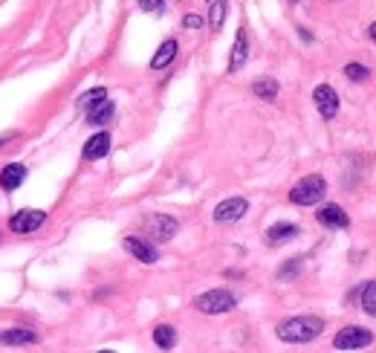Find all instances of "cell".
I'll use <instances>...</instances> for the list:
<instances>
[{
	"label": "cell",
	"instance_id": "6da1fadb",
	"mask_svg": "<svg viewBox=\"0 0 376 353\" xmlns=\"http://www.w3.org/2000/svg\"><path fill=\"white\" fill-rule=\"evenodd\" d=\"M322 330H324V322L319 316H290L275 328L278 339L287 345H307L312 339H319Z\"/></svg>",
	"mask_w": 376,
	"mask_h": 353
},
{
	"label": "cell",
	"instance_id": "7a4b0ae2",
	"mask_svg": "<svg viewBox=\"0 0 376 353\" xmlns=\"http://www.w3.org/2000/svg\"><path fill=\"white\" fill-rule=\"evenodd\" d=\"M324 195H327V180L319 177V174H307V177H301L293 185L290 203H295V206H316Z\"/></svg>",
	"mask_w": 376,
	"mask_h": 353
},
{
	"label": "cell",
	"instance_id": "3957f363",
	"mask_svg": "<svg viewBox=\"0 0 376 353\" xmlns=\"http://www.w3.org/2000/svg\"><path fill=\"white\" fill-rule=\"evenodd\" d=\"M235 307H237V299L229 290H208L194 299V310L203 316H223V313H232Z\"/></svg>",
	"mask_w": 376,
	"mask_h": 353
},
{
	"label": "cell",
	"instance_id": "277c9868",
	"mask_svg": "<svg viewBox=\"0 0 376 353\" xmlns=\"http://www.w3.org/2000/svg\"><path fill=\"white\" fill-rule=\"evenodd\" d=\"M44 220H47V212L41 209H20L9 217V232L15 235H33L35 229L44 226Z\"/></svg>",
	"mask_w": 376,
	"mask_h": 353
},
{
	"label": "cell",
	"instance_id": "5b68a950",
	"mask_svg": "<svg viewBox=\"0 0 376 353\" xmlns=\"http://www.w3.org/2000/svg\"><path fill=\"white\" fill-rule=\"evenodd\" d=\"M370 342H373V333L365 330V328H359V325H351V328L339 330L336 339H333V345L339 350H359V347H368Z\"/></svg>",
	"mask_w": 376,
	"mask_h": 353
},
{
	"label": "cell",
	"instance_id": "8992f818",
	"mask_svg": "<svg viewBox=\"0 0 376 353\" xmlns=\"http://www.w3.org/2000/svg\"><path fill=\"white\" fill-rule=\"evenodd\" d=\"M145 229H148V235H151L153 241L165 243V241H171V238L177 235L180 223H177L171 214H148V220H145Z\"/></svg>",
	"mask_w": 376,
	"mask_h": 353
},
{
	"label": "cell",
	"instance_id": "52a82bcc",
	"mask_svg": "<svg viewBox=\"0 0 376 353\" xmlns=\"http://www.w3.org/2000/svg\"><path fill=\"white\" fill-rule=\"evenodd\" d=\"M249 212V200L246 197H229L214 209V223H237L243 214Z\"/></svg>",
	"mask_w": 376,
	"mask_h": 353
},
{
	"label": "cell",
	"instance_id": "ba28073f",
	"mask_svg": "<svg viewBox=\"0 0 376 353\" xmlns=\"http://www.w3.org/2000/svg\"><path fill=\"white\" fill-rule=\"evenodd\" d=\"M122 246H124V252H131L136 261H142V264H156L160 261V252H156V246L151 243V241H145V238H124L122 241Z\"/></svg>",
	"mask_w": 376,
	"mask_h": 353
},
{
	"label": "cell",
	"instance_id": "9c48e42d",
	"mask_svg": "<svg viewBox=\"0 0 376 353\" xmlns=\"http://www.w3.org/2000/svg\"><path fill=\"white\" fill-rule=\"evenodd\" d=\"M312 102H316L322 119H333L339 113V96L330 84H319L316 90H312Z\"/></svg>",
	"mask_w": 376,
	"mask_h": 353
},
{
	"label": "cell",
	"instance_id": "30bf717a",
	"mask_svg": "<svg viewBox=\"0 0 376 353\" xmlns=\"http://www.w3.org/2000/svg\"><path fill=\"white\" fill-rule=\"evenodd\" d=\"M110 145H113L110 134H107V131H102V134L90 137V139L84 142V148H81V156L87 159V163H96V159H102V156H107V154H110Z\"/></svg>",
	"mask_w": 376,
	"mask_h": 353
},
{
	"label": "cell",
	"instance_id": "8fae6325",
	"mask_svg": "<svg viewBox=\"0 0 376 353\" xmlns=\"http://www.w3.org/2000/svg\"><path fill=\"white\" fill-rule=\"evenodd\" d=\"M319 223L322 226H327V229H348L351 226V217H348V212H344L341 206H322L319 209Z\"/></svg>",
	"mask_w": 376,
	"mask_h": 353
},
{
	"label": "cell",
	"instance_id": "7c38bea8",
	"mask_svg": "<svg viewBox=\"0 0 376 353\" xmlns=\"http://www.w3.org/2000/svg\"><path fill=\"white\" fill-rule=\"evenodd\" d=\"M249 58V35H246V29L240 26L237 29V35H235V47H232V58H229V73H237L243 64Z\"/></svg>",
	"mask_w": 376,
	"mask_h": 353
},
{
	"label": "cell",
	"instance_id": "4fadbf2b",
	"mask_svg": "<svg viewBox=\"0 0 376 353\" xmlns=\"http://www.w3.org/2000/svg\"><path fill=\"white\" fill-rule=\"evenodd\" d=\"M23 180H26V166H20V163H9V166H4V171H0V188L4 191L20 188Z\"/></svg>",
	"mask_w": 376,
	"mask_h": 353
},
{
	"label": "cell",
	"instance_id": "5bb4252c",
	"mask_svg": "<svg viewBox=\"0 0 376 353\" xmlns=\"http://www.w3.org/2000/svg\"><path fill=\"white\" fill-rule=\"evenodd\" d=\"M38 333L29 328H6L0 330V345H35Z\"/></svg>",
	"mask_w": 376,
	"mask_h": 353
},
{
	"label": "cell",
	"instance_id": "9a60e30c",
	"mask_svg": "<svg viewBox=\"0 0 376 353\" xmlns=\"http://www.w3.org/2000/svg\"><path fill=\"white\" fill-rule=\"evenodd\" d=\"M298 235V226L295 223H275V226L266 229V243L269 246H281V243H287Z\"/></svg>",
	"mask_w": 376,
	"mask_h": 353
},
{
	"label": "cell",
	"instance_id": "2e32d148",
	"mask_svg": "<svg viewBox=\"0 0 376 353\" xmlns=\"http://www.w3.org/2000/svg\"><path fill=\"white\" fill-rule=\"evenodd\" d=\"M177 50H180V44H177L174 38L163 41V44H160V50H156V55L151 58V70H165L168 64L177 58Z\"/></svg>",
	"mask_w": 376,
	"mask_h": 353
},
{
	"label": "cell",
	"instance_id": "e0dca14e",
	"mask_svg": "<svg viewBox=\"0 0 376 353\" xmlns=\"http://www.w3.org/2000/svg\"><path fill=\"white\" fill-rule=\"evenodd\" d=\"M113 113H116V105H113L110 99H105L102 105H96L93 110H87V125L102 127V125H107V122L113 119Z\"/></svg>",
	"mask_w": 376,
	"mask_h": 353
},
{
	"label": "cell",
	"instance_id": "ac0fdd59",
	"mask_svg": "<svg viewBox=\"0 0 376 353\" xmlns=\"http://www.w3.org/2000/svg\"><path fill=\"white\" fill-rule=\"evenodd\" d=\"M153 345L160 350H171L177 345V330L171 325H156L153 328Z\"/></svg>",
	"mask_w": 376,
	"mask_h": 353
},
{
	"label": "cell",
	"instance_id": "d6986e66",
	"mask_svg": "<svg viewBox=\"0 0 376 353\" xmlns=\"http://www.w3.org/2000/svg\"><path fill=\"white\" fill-rule=\"evenodd\" d=\"M252 93L258 96V99H264V102H275L278 99V81L275 79H258L252 84Z\"/></svg>",
	"mask_w": 376,
	"mask_h": 353
},
{
	"label": "cell",
	"instance_id": "ffe728a7",
	"mask_svg": "<svg viewBox=\"0 0 376 353\" xmlns=\"http://www.w3.org/2000/svg\"><path fill=\"white\" fill-rule=\"evenodd\" d=\"M105 99H107V90H105V87H93V90H87L81 99H78V108L87 113V110H93L96 105H102Z\"/></svg>",
	"mask_w": 376,
	"mask_h": 353
},
{
	"label": "cell",
	"instance_id": "44dd1931",
	"mask_svg": "<svg viewBox=\"0 0 376 353\" xmlns=\"http://www.w3.org/2000/svg\"><path fill=\"white\" fill-rule=\"evenodd\" d=\"M359 304L368 316H376V281H368L359 293Z\"/></svg>",
	"mask_w": 376,
	"mask_h": 353
},
{
	"label": "cell",
	"instance_id": "7402d4cb",
	"mask_svg": "<svg viewBox=\"0 0 376 353\" xmlns=\"http://www.w3.org/2000/svg\"><path fill=\"white\" fill-rule=\"evenodd\" d=\"M208 21H211V29H221L223 26V21H226V0H211V15H208Z\"/></svg>",
	"mask_w": 376,
	"mask_h": 353
},
{
	"label": "cell",
	"instance_id": "603a6c76",
	"mask_svg": "<svg viewBox=\"0 0 376 353\" xmlns=\"http://www.w3.org/2000/svg\"><path fill=\"white\" fill-rule=\"evenodd\" d=\"M301 272V261L295 258V261H290V264H284L278 270V281H290V278H295Z\"/></svg>",
	"mask_w": 376,
	"mask_h": 353
},
{
	"label": "cell",
	"instance_id": "cb8c5ba5",
	"mask_svg": "<svg viewBox=\"0 0 376 353\" xmlns=\"http://www.w3.org/2000/svg\"><path fill=\"white\" fill-rule=\"evenodd\" d=\"M344 76L351 81H365L370 73H368V67H362V64H348V67H344Z\"/></svg>",
	"mask_w": 376,
	"mask_h": 353
},
{
	"label": "cell",
	"instance_id": "d4e9b609",
	"mask_svg": "<svg viewBox=\"0 0 376 353\" xmlns=\"http://www.w3.org/2000/svg\"><path fill=\"white\" fill-rule=\"evenodd\" d=\"M139 9L142 12H151V15H163L165 0H139Z\"/></svg>",
	"mask_w": 376,
	"mask_h": 353
},
{
	"label": "cell",
	"instance_id": "484cf974",
	"mask_svg": "<svg viewBox=\"0 0 376 353\" xmlns=\"http://www.w3.org/2000/svg\"><path fill=\"white\" fill-rule=\"evenodd\" d=\"M182 26H185V29H200V26H203V18H200V15H185V18H182Z\"/></svg>",
	"mask_w": 376,
	"mask_h": 353
},
{
	"label": "cell",
	"instance_id": "4316f807",
	"mask_svg": "<svg viewBox=\"0 0 376 353\" xmlns=\"http://www.w3.org/2000/svg\"><path fill=\"white\" fill-rule=\"evenodd\" d=\"M368 32H370V41L376 44V23H370V29H368Z\"/></svg>",
	"mask_w": 376,
	"mask_h": 353
},
{
	"label": "cell",
	"instance_id": "83f0119b",
	"mask_svg": "<svg viewBox=\"0 0 376 353\" xmlns=\"http://www.w3.org/2000/svg\"><path fill=\"white\" fill-rule=\"evenodd\" d=\"M9 139H15V134H9V137H0V145H4V142H9Z\"/></svg>",
	"mask_w": 376,
	"mask_h": 353
},
{
	"label": "cell",
	"instance_id": "f1b7e54d",
	"mask_svg": "<svg viewBox=\"0 0 376 353\" xmlns=\"http://www.w3.org/2000/svg\"><path fill=\"white\" fill-rule=\"evenodd\" d=\"M96 353H116V350H96Z\"/></svg>",
	"mask_w": 376,
	"mask_h": 353
}]
</instances>
